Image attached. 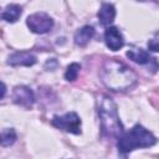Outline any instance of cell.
Masks as SVG:
<instances>
[{"mask_svg": "<svg viewBox=\"0 0 159 159\" xmlns=\"http://www.w3.org/2000/svg\"><path fill=\"white\" fill-rule=\"evenodd\" d=\"M16 140V133L14 129H4L0 130V145L2 147H9Z\"/></svg>", "mask_w": 159, "mask_h": 159, "instance_id": "4fadbf2b", "label": "cell"}, {"mask_svg": "<svg viewBox=\"0 0 159 159\" xmlns=\"http://www.w3.org/2000/svg\"><path fill=\"white\" fill-rule=\"evenodd\" d=\"M157 143V138L143 125L135 124L132 129L118 138V149L122 153H129L138 148H148Z\"/></svg>", "mask_w": 159, "mask_h": 159, "instance_id": "7a4b0ae2", "label": "cell"}, {"mask_svg": "<svg viewBox=\"0 0 159 159\" xmlns=\"http://www.w3.org/2000/svg\"><path fill=\"white\" fill-rule=\"evenodd\" d=\"M104 84L113 91H124L135 82V75L125 65L118 61H106L101 72Z\"/></svg>", "mask_w": 159, "mask_h": 159, "instance_id": "6da1fadb", "label": "cell"}, {"mask_svg": "<svg viewBox=\"0 0 159 159\" xmlns=\"http://www.w3.org/2000/svg\"><path fill=\"white\" fill-rule=\"evenodd\" d=\"M29 29L35 34H46L53 26V20L46 12H35L26 20Z\"/></svg>", "mask_w": 159, "mask_h": 159, "instance_id": "5b68a950", "label": "cell"}, {"mask_svg": "<svg viewBox=\"0 0 159 159\" xmlns=\"http://www.w3.org/2000/svg\"><path fill=\"white\" fill-rule=\"evenodd\" d=\"M5 93H6V87H5V84L0 81V99L5 96Z\"/></svg>", "mask_w": 159, "mask_h": 159, "instance_id": "2e32d148", "label": "cell"}, {"mask_svg": "<svg viewBox=\"0 0 159 159\" xmlns=\"http://www.w3.org/2000/svg\"><path fill=\"white\" fill-rule=\"evenodd\" d=\"M21 15V6L17 4H10L6 9L0 14V17L7 22H15Z\"/></svg>", "mask_w": 159, "mask_h": 159, "instance_id": "8fae6325", "label": "cell"}, {"mask_svg": "<svg viewBox=\"0 0 159 159\" xmlns=\"http://www.w3.org/2000/svg\"><path fill=\"white\" fill-rule=\"evenodd\" d=\"M148 46H149V48L152 51H158V40L157 39H153L152 42L148 43Z\"/></svg>", "mask_w": 159, "mask_h": 159, "instance_id": "9a60e30c", "label": "cell"}, {"mask_svg": "<svg viewBox=\"0 0 159 159\" xmlns=\"http://www.w3.org/2000/svg\"><path fill=\"white\" fill-rule=\"evenodd\" d=\"M116 17V9L112 4H108V2H104L102 4L99 11H98V19H99V22L104 26L109 25L113 22Z\"/></svg>", "mask_w": 159, "mask_h": 159, "instance_id": "9c48e42d", "label": "cell"}, {"mask_svg": "<svg viewBox=\"0 0 159 159\" xmlns=\"http://www.w3.org/2000/svg\"><path fill=\"white\" fill-rule=\"evenodd\" d=\"M14 101L21 106H25V107H30L32 106L34 101H35V97H34V93L32 91L26 87V86H20V87H16L14 89Z\"/></svg>", "mask_w": 159, "mask_h": 159, "instance_id": "ba28073f", "label": "cell"}, {"mask_svg": "<svg viewBox=\"0 0 159 159\" xmlns=\"http://www.w3.org/2000/svg\"><path fill=\"white\" fill-rule=\"evenodd\" d=\"M52 124L65 132L73 134L81 133V119L75 112H67L63 116H55L52 118Z\"/></svg>", "mask_w": 159, "mask_h": 159, "instance_id": "277c9868", "label": "cell"}, {"mask_svg": "<svg viewBox=\"0 0 159 159\" xmlns=\"http://www.w3.org/2000/svg\"><path fill=\"white\" fill-rule=\"evenodd\" d=\"M127 56L132 61H134L139 65H145V63L152 61L150 55L148 52H145L144 50H142V48H130V50H128Z\"/></svg>", "mask_w": 159, "mask_h": 159, "instance_id": "7c38bea8", "label": "cell"}, {"mask_svg": "<svg viewBox=\"0 0 159 159\" xmlns=\"http://www.w3.org/2000/svg\"><path fill=\"white\" fill-rule=\"evenodd\" d=\"M80 70H81V66L78 63H76V62L71 63L67 67L66 72H65V78L67 81H75V80H77V76L80 73Z\"/></svg>", "mask_w": 159, "mask_h": 159, "instance_id": "5bb4252c", "label": "cell"}, {"mask_svg": "<svg viewBox=\"0 0 159 159\" xmlns=\"http://www.w3.org/2000/svg\"><path fill=\"white\" fill-rule=\"evenodd\" d=\"M36 60L37 58L34 53L27 51H20L10 55L7 58V63L11 66H32L34 63H36Z\"/></svg>", "mask_w": 159, "mask_h": 159, "instance_id": "52a82bcc", "label": "cell"}, {"mask_svg": "<svg viewBox=\"0 0 159 159\" xmlns=\"http://www.w3.org/2000/svg\"><path fill=\"white\" fill-rule=\"evenodd\" d=\"M98 114L101 118L103 132L107 135L119 138L124 133L118 113H117V107L109 97L107 96L101 97L98 102Z\"/></svg>", "mask_w": 159, "mask_h": 159, "instance_id": "3957f363", "label": "cell"}, {"mask_svg": "<svg viewBox=\"0 0 159 159\" xmlns=\"http://www.w3.org/2000/svg\"><path fill=\"white\" fill-rule=\"evenodd\" d=\"M104 41H106L107 47H109L112 51H118L124 45V39H123L120 31L114 26H109L106 30Z\"/></svg>", "mask_w": 159, "mask_h": 159, "instance_id": "8992f818", "label": "cell"}, {"mask_svg": "<svg viewBox=\"0 0 159 159\" xmlns=\"http://www.w3.org/2000/svg\"><path fill=\"white\" fill-rule=\"evenodd\" d=\"M94 36V29L89 25H86L81 27L76 34H75V42L78 46H84L89 42V40Z\"/></svg>", "mask_w": 159, "mask_h": 159, "instance_id": "30bf717a", "label": "cell"}]
</instances>
